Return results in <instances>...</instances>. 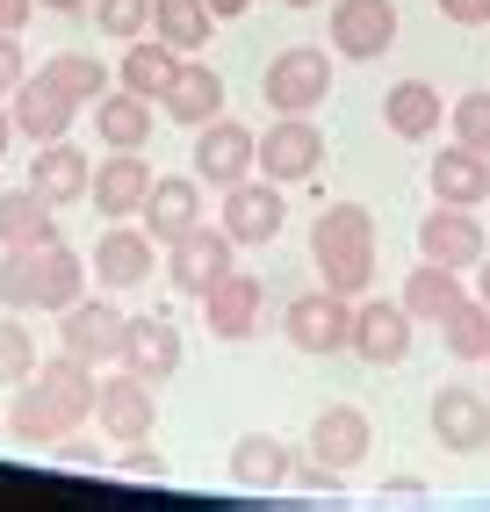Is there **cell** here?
Segmentation results:
<instances>
[{
	"label": "cell",
	"instance_id": "6da1fadb",
	"mask_svg": "<svg viewBox=\"0 0 490 512\" xmlns=\"http://www.w3.org/2000/svg\"><path fill=\"white\" fill-rule=\"evenodd\" d=\"M94 397H101V368L94 361H80V354H51V361H37V375L15 390V412H8V433L22 440V448H58L65 433H80L87 419H94Z\"/></svg>",
	"mask_w": 490,
	"mask_h": 512
},
{
	"label": "cell",
	"instance_id": "7a4b0ae2",
	"mask_svg": "<svg viewBox=\"0 0 490 512\" xmlns=\"http://www.w3.org/2000/svg\"><path fill=\"white\" fill-rule=\"evenodd\" d=\"M87 275L94 267L65 246V238H51V246H0V303L8 311H65V303L87 296Z\"/></svg>",
	"mask_w": 490,
	"mask_h": 512
},
{
	"label": "cell",
	"instance_id": "3957f363",
	"mask_svg": "<svg viewBox=\"0 0 490 512\" xmlns=\"http://www.w3.org/2000/svg\"><path fill=\"white\" fill-rule=\"evenodd\" d=\"M310 267H318L325 289L368 296L375 289V210H361V202L318 210V224H310Z\"/></svg>",
	"mask_w": 490,
	"mask_h": 512
},
{
	"label": "cell",
	"instance_id": "277c9868",
	"mask_svg": "<svg viewBox=\"0 0 490 512\" xmlns=\"http://www.w3.org/2000/svg\"><path fill=\"white\" fill-rule=\"evenodd\" d=\"M282 332H289V347H296V354L332 361V354L354 347V296H339V289L318 282L310 296H296L289 311H282Z\"/></svg>",
	"mask_w": 490,
	"mask_h": 512
},
{
	"label": "cell",
	"instance_id": "5b68a950",
	"mask_svg": "<svg viewBox=\"0 0 490 512\" xmlns=\"http://www.w3.org/2000/svg\"><path fill=\"white\" fill-rule=\"evenodd\" d=\"M260 94H267L274 116H318V101L332 94V51H318V44L282 51L260 73Z\"/></svg>",
	"mask_w": 490,
	"mask_h": 512
},
{
	"label": "cell",
	"instance_id": "8992f818",
	"mask_svg": "<svg viewBox=\"0 0 490 512\" xmlns=\"http://www.w3.org/2000/svg\"><path fill=\"white\" fill-rule=\"evenodd\" d=\"M123 339H130V318L116 311L109 296H80V303H65V311H58V347L94 361V368H116L123 361Z\"/></svg>",
	"mask_w": 490,
	"mask_h": 512
},
{
	"label": "cell",
	"instance_id": "52a82bcc",
	"mask_svg": "<svg viewBox=\"0 0 490 512\" xmlns=\"http://www.w3.org/2000/svg\"><path fill=\"white\" fill-rule=\"evenodd\" d=\"M94 282L101 289H109V296H123V289H145V275H152V267H166V246H159V238L145 231V224H109V231H101V246H94Z\"/></svg>",
	"mask_w": 490,
	"mask_h": 512
},
{
	"label": "cell",
	"instance_id": "ba28073f",
	"mask_svg": "<svg viewBox=\"0 0 490 512\" xmlns=\"http://www.w3.org/2000/svg\"><path fill=\"white\" fill-rule=\"evenodd\" d=\"M94 426L109 433V440H152L159 426V383H145V375H130L116 361V375H101V397H94Z\"/></svg>",
	"mask_w": 490,
	"mask_h": 512
},
{
	"label": "cell",
	"instance_id": "9c48e42d",
	"mask_svg": "<svg viewBox=\"0 0 490 512\" xmlns=\"http://www.w3.org/2000/svg\"><path fill=\"white\" fill-rule=\"evenodd\" d=\"M217 224L231 231V246H274L282 238V224H289V202H282V181H231L224 188V210H217Z\"/></svg>",
	"mask_w": 490,
	"mask_h": 512
},
{
	"label": "cell",
	"instance_id": "30bf717a",
	"mask_svg": "<svg viewBox=\"0 0 490 512\" xmlns=\"http://www.w3.org/2000/svg\"><path fill=\"white\" fill-rule=\"evenodd\" d=\"M411 332H418V318L404 311V296H354V347L346 354H361L368 368H397L404 354H411Z\"/></svg>",
	"mask_w": 490,
	"mask_h": 512
},
{
	"label": "cell",
	"instance_id": "8fae6325",
	"mask_svg": "<svg viewBox=\"0 0 490 512\" xmlns=\"http://www.w3.org/2000/svg\"><path fill=\"white\" fill-rule=\"evenodd\" d=\"M332 58H354V65H375L382 51L397 44V0H332Z\"/></svg>",
	"mask_w": 490,
	"mask_h": 512
},
{
	"label": "cell",
	"instance_id": "7c38bea8",
	"mask_svg": "<svg viewBox=\"0 0 490 512\" xmlns=\"http://www.w3.org/2000/svg\"><path fill=\"white\" fill-rule=\"evenodd\" d=\"M231 267H238V246H231L224 224H195L188 238H173V246H166V282L181 296H195V303H202L209 282H224Z\"/></svg>",
	"mask_w": 490,
	"mask_h": 512
},
{
	"label": "cell",
	"instance_id": "4fadbf2b",
	"mask_svg": "<svg viewBox=\"0 0 490 512\" xmlns=\"http://www.w3.org/2000/svg\"><path fill=\"white\" fill-rule=\"evenodd\" d=\"M318 166H325V130H318V116H282L274 130H260V174H267V181L296 188V181H318Z\"/></svg>",
	"mask_w": 490,
	"mask_h": 512
},
{
	"label": "cell",
	"instance_id": "5bb4252c",
	"mask_svg": "<svg viewBox=\"0 0 490 512\" xmlns=\"http://www.w3.org/2000/svg\"><path fill=\"white\" fill-rule=\"evenodd\" d=\"M245 174H260V138H253L245 123H231V116L202 123V130H195V181L224 195V188L245 181Z\"/></svg>",
	"mask_w": 490,
	"mask_h": 512
},
{
	"label": "cell",
	"instance_id": "9a60e30c",
	"mask_svg": "<svg viewBox=\"0 0 490 512\" xmlns=\"http://www.w3.org/2000/svg\"><path fill=\"white\" fill-rule=\"evenodd\" d=\"M260 311H267V289H260V275H245V267H231L224 282L202 289V325H209V339H224V347L253 339Z\"/></svg>",
	"mask_w": 490,
	"mask_h": 512
},
{
	"label": "cell",
	"instance_id": "2e32d148",
	"mask_svg": "<svg viewBox=\"0 0 490 512\" xmlns=\"http://www.w3.org/2000/svg\"><path fill=\"white\" fill-rule=\"evenodd\" d=\"M490 253V231L476 224V210H462V202H440V210L418 217V260H440V267H469Z\"/></svg>",
	"mask_w": 490,
	"mask_h": 512
},
{
	"label": "cell",
	"instance_id": "e0dca14e",
	"mask_svg": "<svg viewBox=\"0 0 490 512\" xmlns=\"http://www.w3.org/2000/svg\"><path fill=\"white\" fill-rule=\"evenodd\" d=\"M152 181H159V174H152L145 152H101V159H94V181H87V202H94L109 224H123V217L145 210Z\"/></svg>",
	"mask_w": 490,
	"mask_h": 512
},
{
	"label": "cell",
	"instance_id": "ac0fdd59",
	"mask_svg": "<svg viewBox=\"0 0 490 512\" xmlns=\"http://www.w3.org/2000/svg\"><path fill=\"white\" fill-rule=\"evenodd\" d=\"M8 116H15V138H29V145H51V138H65V130H73L80 101L65 94L51 73H29V80L8 94Z\"/></svg>",
	"mask_w": 490,
	"mask_h": 512
},
{
	"label": "cell",
	"instance_id": "d6986e66",
	"mask_svg": "<svg viewBox=\"0 0 490 512\" xmlns=\"http://www.w3.org/2000/svg\"><path fill=\"white\" fill-rule=\"evenodd\" d=\"M426 419H433V440H440V448H454V455L490 448V397H483L476 383H440Z\"/></svg>",
	"mask_w": 490,
	"mask_h": 512
},
{
	"label": "cell",
	"instance_id": "ffe728a7",
	"mask_svg": "<svg viewBox=\"0 0 490 512\" xmlns=\"http://www.w3.org/2000/svg\"><path fill=\"white\" fill-rule=\"evenodd\" d=\"M310 455L354 476V469L375 455V419L361 412V404H325V412L310 419Z\"/></svg>",
	"mask_w": 490,
	"mask_h": 512
},
{
	"label": "cell",
	"instance_id": "44dd1931",
	"mask_svg": "<svg viewBox=\"0 0 490 512\" xmlns=\"http://www.w3.org/2000/svg\"><path fill=\"white\" fill-rule=\"evenodd\" d=\"M137 224H145L159 246L188 238V231L202 224V181H195V174H159L152 195H145V210H137Z\"/></svg>",
	"mask_w": 490,
	"mask_h": 512
},
{
	"label": "cell",
	"instance_id": "7402d4cb",
	"mask_svg": "<svg viewBox=\"0 0 490 512\" xmlns=\"http://www.w3.org/2000/svg\"><path fill=\"white\" fill-rule=\"evenodd\" d=\"M159 109L181 123V130L217 123L224 116V73H217V65H202V58H181V73H173V87L159 94Z\"/></svg>",
	"mask_w": 490,
	"mask_h": 512
},
{
	"label": "cell",
	"instance_id": "603a6c76",
	"mask_svg": "<svg viewBox=\"0 0 490 512\" xmlns=\"http://www.w3.org/2000/svg\"><path fill=\"white\" fill-rule=\"evenodd\" d=\"M152 101L145 94H130V87H109L94 101V138L101 152H152Z\"/></svg>",
	"mask_w": 490,
	"mask_h": 512
},
{
	"label": "cell",
	"instance_id": "cb8c5ba5",
	"mask_svg": "<svg viewBox=\"0 0 490 512\" xmlns=\"http://www.w3.org/2000/svg\"><path fill=\"white\" fill-rule=\"evenodd\" d=\"M87 181H94V166H87V152L73 145V138H51V145H37L29 152V188H37L44 202H87Z\"/></svg>",
	"mask_w": 490,
	"mask_h": 512
},
{
	"label": "cell",
	"instance_id": "d4e9b609",
	"mask_svg": "<svg viewBox=\"0 0 490 512\" xmlns=\"http://www.w3.org/2000/svg\"><path fill=\"white\" fill-rule=\"evenodd\" d=\"M123 368H130V375H145V383H173V375H181V332H173V318H159V311L130 318Z\"/></svg>",
	"mask_w": 490,
	"mask_h": 512
},
{
	"label": "cell",
	"instance_id": "484cf974",
	"mask_svg": "<svg viewBox=\"0 0 490 512\" xmlns=\"http://www.w3.org/2000/svg\"><path fill=\"white\" fill-rule=\"evenodd\" d=\"M296 476V455H289V440H274V433H238V448H231V484L238 491H282Z\"/></svg>",
	"mask_w": 490,
	"mask_h": 512
},
{
	"label": "cell",
	"instance_id": "4316f807",
	"mask_svg": "<svg viewBox=\"0 0 490 512\" xmlns=\"http://www.w3.org/2000/svg\"><path fill=\"white\" fill-rule=\"evenodd\" d=\"M382 123H390V138H404V145H433V130L447 123V101L426 80H397L382 94Z\"/></svg>",
	"mask_w": 490,
	"mask_h": 512
},
{
	"label": "cell",
	"instance_id": "83f0119b",
	"mask_svg": "<svg viewBox=\"0 0 490 512\" xmlns=\"http://www.w3.org/2000/svg\"><path fill=\"white\" fill-rule=\"evenodd\" d=\"M433 202H462V210L490 202V152H476L462 138L447 152H433Z\"/></svg>",
	"mask_w": 490,
	"mask_h": 512
},
{
	"label": "cell",
	"instance_id": "f1b7e54d",
	"mask_svg": "<svg viewBox=\"0 0 490 512\" xmlns=\"http://www.w3.org/2000/svg\"><path fill=\"white\" fill-rule=\"evenodd\" d=\"M173 73H181V51H173L166 37H130L123 44V65H116V87H130V94H145V101H159L166 87H173Z\"/></svg>",
	"mask_w": 490,
	"mask_h": 512
},
{
	"label": "cell",
	"instance_id": "f546056e",
	"mask_svg": "<svg viewBox=\"0 0 490 512\" xmlns=\"http://www.w3.org/2000/svg\"><path fill=\"white\" fill-rule=\"evenodd\" d=\"M58 238V202L37 188H8L0 195V246H51Z\"/></svg>",
	"mask_w": 490,
	"mask_h": 512
},
{
	"label": "cell",
	"instance_id": "4dcf8cb0",
	"mask_svg": "<svg viewBox=\"0 0 490 512\" xmlns=\"http://www.w3.org/2000/svg\"><path fill=\"white\" fill-rule=\"evenodd\" d=\"M454 303H462V267H440V260H418L404 275V311L418 325H440Z\"/></svg>",
	"mask_w": 490,
	"mask_h": 512
},
{
	"label": "cell",
	"instance_id": "1f68e13d",
	"mask_svg": "<svg viewBox=\"0 0 490 512\" xmlns=\"http://www.w3.org/2000/svg\"><path fill=\"white\" fill-rule=\"evenodd\" d=\"M209 29H217L209 0H152V37H166L181 58H195L209 44Z\"/></svg>",
	"mask_w": 490,
	"mask_h": 512
},
{
	"label": "cell",
	"instance_id": "d6a6232c",
	"mask_svg": "<svg viewBox=\"0 0 490 512\" xmlns=\"http://www.w3.org/2000/svg\"><path fill=\"white\" fill-rule=\"evenodd\" d=\"M440 339H447L454 361H483V354H490V303H483V296H462V303L440 318Z\"/></svg>",
	"mask_w": 490,
	"mask_h": 512
},
{
	"label": "cell",
	"instance_id": "836d02e7",
	"mask_svg": "<svg viewBox=\"0 0 490 512\" xmlns=\"http://www.w3.org/2000/svg\"><path fill=\"white\" fill-rule=\"evenodd\" d=\"M37 73H51V80H58L65 94L80 101V109H87V101H101V94L116 87V73H109V65H101V58H87V51H58L51 65H37Z\"/></svg>",
	"mask_w": 490,
	"mask_h": 512
},
{
	"label": "cell",
	"instance_id": "e575fe53",
	"mask_svg": "<svg viewBox=\"0 0 490 512\" xmlns=\"http://www.w3.org/2000/svg\"><path fill=\"white\" fill-rule=\"evenodd\" d=\"M37 361H44V354H37V339H29L22 311H15V318H0V383H15V390H22L29 375H37Z\"/></svg>",
	"mask_w": 490,
	"mask_h": 512
},
{
	"label": "cell",
	"instance_id": "d590c367",
	"mask_svg": "<svg viewBox=\"0 0 490 512\" xmlns=\"http://www.w3.org/2000/svg\"><path fill=\"white\" fill-rule=\"evenodd\" d=\"M94 22H101V37H145L152 29V0H94Z\"/></svg>",
	"mask_w": 490,
	"mask_h": 512
},
{
	"label": "cell",
	"instance_id": "8d00e7d4",
	"mask_svg": "<svg viewBox=\"0 0 490 512\" xmlns=\"http://www.w3.org/2000/svg\"><path fill=\"white\" fill-rule=\"evenodd\" d=\"M447 123H454V138H462V145L490 152V87L462 94V101H454V109H447Z\"/></svg>",
	"mask_w": 490,
	"mask_h": 512
},
{
	"label": "cell",
	"instance_id": "74e56055",
	"mask_svg": "<svg viewBox=\"0 0 490 512\" xmlns=\"http://www.w3.org/2000/svg\"><path fill=\"white\" fill-rule=\"evenodd\" d=\"M22 80H29V58H22V44H15V29H0V101H8Z\"/></svg>",
	"mask_w": 490,
	"mask_h": 512
},
{
	"label": "cell",
	"instance_id": "f35d334b",
	"mask_svg": "<svg viewBox=\"0 0 490 512\" xmlns=\"http://www.w3.org/2000/svg\"><path fill=\"white\" fill-rule=\"evenodd\" d=\"M51 455H58L65 469H109V448H101V440H73V433H65Z\"/></svg>",
	"mask_w": 490,
	"mask_h": 512
},
{
	"label": "cell",
	"instance_id": "ab89813d",
	"mask_svg": "<svg viewBox=\"0 0 490 512\" xmlns=\"http://www.w3.org/2000/svg\"><path fill=\"white\" fill-rule=\"evenodd\" d=\"M116 469H123V476H145V484H159V476H166V462L152 455V440H130V448L116 455Z\"/></svg>",
	"mask_w": 490,
	"mask_h": 512
},
{
	"label": "cell",
	"instance_id": "60d3db41",
	"mask_svg": "<svg viewBox=\"0 0 490 512\" xmlns=\"http://www.w3.org/2000/svg\"><path fill=\"white\" fill-rule=\"evenodd\" d=\"M433 8H440L454 29H483V22H490V0H433Z\"/></svg>",
	"mask_w": 490,
	"mask_h": 512
},
{
	"label": "cell",
	"instance_id": "b9f144b4",
	"mask_svg": "<svg viewBox=\"0 0 490 512\" xmlns=\"http://www.w3.org/2000/svg\"><path fill=\"white\" fill-rule=\"evenodd\" d=\"M245 8H253V0H209V15H217V22H238Z\"/></svg>",
	"mask_w": 490,
	"mask_h": 512
},
{
	"label": "cell",
	"instance_id": "7bdbcfd3",
	"mask_svg": "<svg viewBox=\"0 0 490 512\" xmlns=\"http://www.w3.org/2000/svg\"><path fill=\"white\" fill-rule=\"evenodd\" d=\"M8 145H15V116H8V101H0V159H8Z\"/></svg>",
	"mask_w": 490,
	"mask_h": 512
},
{
	"label": "cell",
	"instance_id": "ee69618b",
	"mask_svg": "<svg viewBox=\"0 0 490 512\" xmlns=\"http://www.w3.org/2000/svg\"><path fill=\"white\" fill-rule=\"evenodd\" d=\"M37 8H51V15H80V8H94V0H37Z\"/></svg>",
	"mask_w": 490,
	"mask_h": 512
},
{
	"label": "cell",
	"instance_id": "f6af8a7d",
	"mask_svg": "<svg viewBox=\"0 0 490 512\" xmlns=\"http://www.w3.org/2000/svg\"><path fill=\"white\" fill-rule=\"evenodd\" d=\"M476 296H483V303H490V253H483V260H476Z\"/></svg>",
	"mask_w": 490,
	"mask_h": 512
},
{
	"label": "cell",
	"instance_id": "bcb514c9",
	"mask_svg": "<svg viewBox=\"0 0 490 512\" xmlns=\"http://www.w3.org/2000/svg\"><path fill=\"white\" fill-rule=\"evenodd\" d=\"M282 8H318V0H282Z\"/></svg>",
	"mask_w": 490,
	"mask_h": 512
},
{
	"label": "cell",
	"instance_id": "7dc6e473",
	"mask_svg": "<svg viewBox=\"0 0 490 512\" xmlns=\"http://www.w3.org/2000/svg\"><path fill=\"white\" fill-rule=\"evenodd\" d=\"M483 361H490V354H483Z\"/></svg>",
	"mask_w": 490,
	"mask_h": 512
}]
</instances>
